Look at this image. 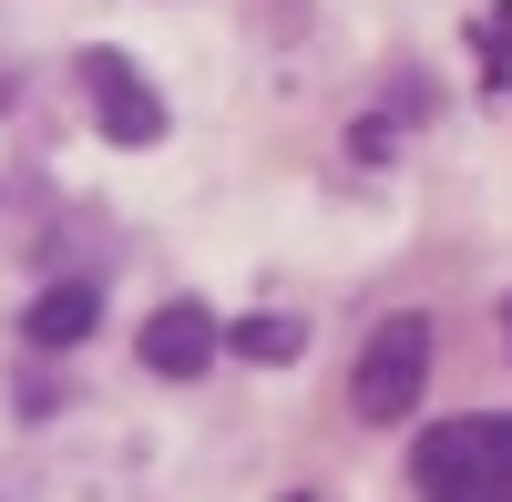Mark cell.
I'll return each mask as SVG.
<instances>
[{
	"mask_svg": "<svg viewBox=\"0 0 512 502\" xmlns=\"http://www.w3.org/2000/svg\"><path fill=\"white\" fill-rule=\"evenodd\" d=\"M410 482L431 502H512V421L472 410V421H441L410 441Z\"/></svg>",
	"mask_w": 512,
	"mask_h": 502,
	"instance_id": "6da1fadb",
	"label": "cell"
},
{
	"mask_svg": "<svg viewBox=\"0 0 512 502\" xmlns=\"http://www.w3.org/2000/svg\"><path fill=\"white\" fill-rule=\"evenodd\" d=\"M431 349H441V339H431V318H420V308L379 318L369 349H359V369H349V410H359V421H379V431L410 421L420 390H431Z\"/></svg>",
	"mask_w": 512,
	"mask_h": 502,
	"instance_id": "7a4b0ae2",
	"label": "cell"
},
{
	"mask_svg": "<svg viewBox=\"0 0 512 502\" xmlns=\"http://www.w3.org/2000/svg\"><path fill=\"white\" fill-rule=\"evenodd\" d=\"M72 72H82V103H93V123H103L113 144H164V93L144 82V62H123V52L93 41Z\"/></svg>",
	"mask_w": 512,
	"mask_h": 502,
	"instance_id": "3957f363",
	"label": "cell"
},
{
	"mask_svg": "<svg viewBox=\"0 0 512 502\" xmlns=\"http://www.w3.org/2000/svg\"><path fill=\"white\" fill-rule=\"evenodd\" d=\"M216 349H226V328L205 318L195 298H175V308H154V318H144V369H154V380H195Z\"/></svg>",
	"mask_w": 512,
	"mask_h": 502,
	"instance_id": "277c9868",
	"label": "cell"
},
{
	"mask_svg": "<svg viewBox=\"0 0 512 502\" xmlns=\"http://www.w3.org/2000/svg\"><path fill=\"white\" fill-rule=\"evenodd\" d=\"M93 318H103V287L62 277V287H41V298L21 308V339H31V349H82V339H93Z\"/></svg>",
	"mask_w": 512,
	"mask_h": 502,
	"instance_id": "5b68a950",
	"label": "cell"
},
{
	"mask_svg": "<svg viewBox=\"0 0 512 502\" xmlns=\"http://www.w3.org/2000/svg\"><path fill=\"white\" fill-rule=\"evenodd\" d=\"M226 349H236V359H256V369H277V359H297L308 339H297L287 318H236V328H226Z\"/></svg>",
	"mask_w": 512,
	"mask_h": 502,
	"instance_id": "8992f818",
	"label": "cell"
},
{
	"mask_svg": "<svg viewBox=\"0 0 512 502\" xmlns=\"http://www.w3.org/2000/svg\"><path fill=\"white\" fill-rule=\"evenodd\" d=\"M502 349H512V298H502Z\"/></svg>",
	"mask_w": 512,
	"mask_h": 502,
	"instance_id": "52a82bcc",
	"label": "cell"
},
{
	"mask_svg": "<svg viewBox=\"0 0 512 502\" xmlns=\"http://www.w3.org/2000/svg\"><path fill=\"white\" fill-rule=\"evenodd\" d=\"M0 93H11V72H0Z\"/></svg>",
	"mask_w": 512,
	"mask_h": 502,
	"instance_id": "ba28073f",
	"label": "cell"
},
{
	"mask_svg": "<svg viewBox=\"0 0 512 502\" xmlns=\"http://www.w3.org/2000/svg\"><path fill=\"white\" fill-rule=\"evenodd\" d=\"M287 502H308V492H287Z\"/></svg>",
	"mask_w": 512,
	"mask_h": 502,
	"instance_id": "9c48e42d",
	"label": "cell"
}]
</instances>
